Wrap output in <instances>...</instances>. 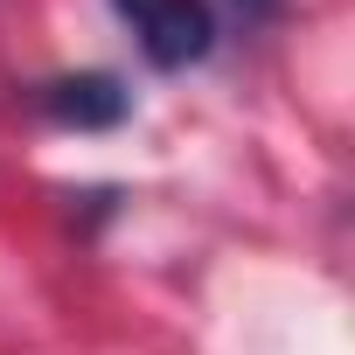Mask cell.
Segmentation results:
<instances>
[{
	"mask_svg": "<svg viewBox=\"0 0 355 355\" xmlns=\"http://www.w3.org/2000/svg\"><path fill=\"white\" fill-rule=\"evenodd\" d=\"M119 21L132 28L139 56L153 70H189L216 49V15L209 0H112Z\"/></svg>",
	"mask_w": 355,
	"mask_h": 355,
	"instance_id": "obj_1",
	"label": "cell"
},
{
	"mask_svg": "<svg viewBox=\"0 0 355 355\" xmlns=\"http://www.w3.org/2000/svg\"><path fill=\"white\" fill-rule=\"evenodd\" d=\"M35 98H42V112H49L56 125H70V132H112V125L132 112L125 84H119V77H105V70H84V77H56V84H42Z\"/></svg>",
	"mask_w": 355,
	"mask_h": 355,
	"instance_id": "obj_2",
	"label": "cell"
},
{
	"mask_svg": "<svg viewBox=\"0 0 355 355\" xmlns=\"http://www.w3.org/2000/svg\"><path fill=\"white\" fill-rule=\"evenodd\" d=\"M230 8H237V15H244V21H272V15H279V8H286V0H230Z\"/></svg>",
	"mask_w": 355,
	"mask_h": 355,
	"instance_id": "obj_3",
	"label": "cell"
}]
</instances>
